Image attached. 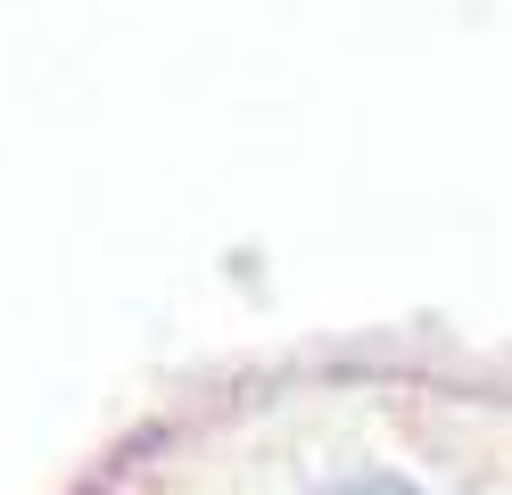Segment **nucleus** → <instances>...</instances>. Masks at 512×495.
Masks as SVG:
<instances>
[{"label":"nucleus","instance_id":"nucleus-1","mask_svg":"<svg viewBox=\"0 0 512 495\" xmlns=\"http://www.w3.org/2000/svg\"><path fill=\"white\" fill-rule=\"evenodd\" d=\"M314 495H430V487H413L397 471H339V479H323Z\"/></svg>","mask_w":512,"mask_h":495}]
</instances>
